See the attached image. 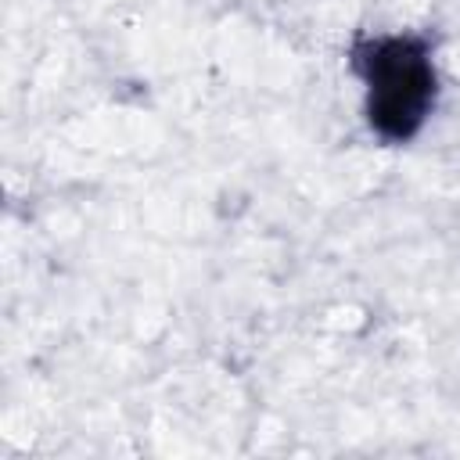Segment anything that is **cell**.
I'll return each mask as SVG.
<instances>
[{"label": "cell", "mask_w": 460, "mask_h": 460, "mask_svg": "<svg viewBox=\"0 0 460 460\" xmlns=\"http://www.w3.org/2000/svg\"><path fill=\"white\" fill-rule=\"evenodd\" d=\"M352 68L367 83V122L388 144H406L428 122L438 75L431 47L420 36H363L352 47Z\"/></svg>", "instance_id": "1"}]
</instances>
